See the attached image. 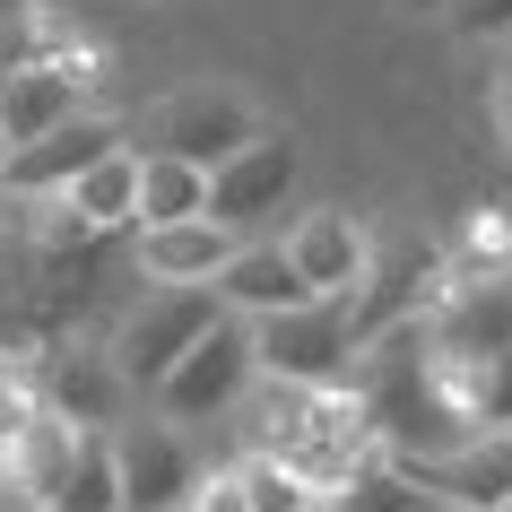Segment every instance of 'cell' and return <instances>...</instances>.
<instances>
[{"mask_svg":"<svg viewBox=\"0 0 512 512\" xmlns=\"http://www.w3.org/2000/svg\"><path fill=\"white\" fill-rule=\"evenodd\" d=\"M486 512H512V495H495V504H486Z\"/></svg>","mask_w":512,"mask_h":512,"instance_id":"obj_26","label":"cell"},{"mask_svg":"<svg viewBox=\"0 0 512 512\" xmlns=\"http://www.w3.org/2000/svg\"><path fill=\"white\" fill-rule=\"evenodd\" d=\"M495 131H504V148H512V53H504V70H495Z\"/></svg>","mask_w":512,"mask_h":512,"instance_id":"obj_24","label":"cell"},{"mask_svg":"<svg viewBox=\"0 0 512 512\" xmlns=\"http://www.w3.org/2000/svg\"><path fill=\"white\" fill-rule=\"evenodd\" d=\"M217 313H226V304H217L209 278H148V296L122 313V330H113L105 356L122 365V382H131V391H148V382H157L165 365H174V356H183L191 339L217 322Z\"/></svg>","mask_w":512,"mask_h":512,"instance_id":"obj_2","label":"cell"},{"mask_svg":"<svg viewBox=\"0 0 512 512\" xmlns=\"http://www.w3.org/2000/svg\"><path fill=\"white\" fill-rule=\"evenodd\" d=\"M0 235H9V191H0Z\"/></svg>","mask_w":512,"mask_h":512,"instance_id":"obj_25","label":"cell"},{"mask_svg":"<svg viewBox=\"0 0 512 512\" xmlns=\"http://www.w3.org/2000/svg\"><path fill=\"white\" fill-rule=\"evenodd\" d=\"M61 113H79V70H61V61H18V70H0V131L9 148L35 131H53Z\"/></svg>","mask_w":512,"mask_h":512,"instance_id":"obj_14","label":"cell"},{"mask_svg":"<svg viewBox=\"0 0 512 512\" xmlns=\"http://www.w3.org/2000/svg\"><path fill=\"white\" fill-rule=\"evenodd\" d=\"M113 469H122V512H183L191 478H200L174 417H122L113 426Z\"/></svg>","mask_w":512,"mask_h":512,"instance_id":"obj_6","label":"cell"},{"mask_svg":"<svg viewBox=\"0 0 512 512\" xmlns=\"http://www.w3.org/2000/svg\"><path fill=\"white\" fill-rule=\"evenodd\" d=\"M131 400L139 391L122 382V365L105 348H53V365H44V408L70 417V426H122Z\"/></svg>","mask_w":512,"mask_h":512,"instance_id":"obj_11","label":"cell"},{"mask_svg":"<svg viewBox=\"0 0 512 512\" xmlns=\"http://www.w3.org/2000/svg\"><path fill=\"white\" fill-rule=\"evenodd\" d=\"M252 365L278 382H339L356 365V304L348 296H313L287 313L252 322Z\"/></svg>","mask_w":512,"mask_h":512,"instance_id":"obj_3","label":"cell"},{"mask_svg":"<svg viewBox=\"0 0 512 512\" xmlns=\"http://www.w3.org/2000/svg\"><path fill=\"white\" fill-rule=\"evenodd\" d=\"M0 165H9V131H0Z\"/></svg>","mask_w":512,"mask_h":512,"instance_id":"obj_27","label":"cell"},{"mask_svg":"<svg viewBox=\"0 0 512 512\" xmlns=\"http://www.w3.org/2000/svg\"><path fill=\"white\" fill-rule=\"evenodd\" d=\"M139 235V270L148 278H217V261L235 252V226H217L209 209L200 217H157V226H131Z\"/></svg>","mask_w":512,"mask_h":512,"instance_id":"obj_13","label":"cell"},{"mask_svg":"<svg viewBox=\"0 0 512 512\" xmlns=\"http://www.w3.org/2000/svg\"><path fill=\"white\" fill-rule=\"evenodd\" d=\"M105 148H122V122L113 113H61L53 131H35V139H18L9 148V165H0V191L9 200H44V191H70L87 174V165L105 157Z\"/></svg>","mask_w":512,"mask_h":512,"instance_id":"obj_5","label":"cell"},{"mask_svg":"<svg viewBox=\"0 0 512 512\" xmlns=\"http://www.w3.org/2000/svg\"><path fill=\"white\" fill-rule=\"evenodd\" d=\"M400 469L426 486L434 504L486 512L495 495H512V426H478V434H460L452 452H408Z\"/></svg>","mask_w":512,"mask_h":512,"instance_id":"obj_8","label":"cell"},{"mask_svg":"<svg viewBox=\"0 0 512 512\" xmlns=\"http://www.w3.org/2000/svg\"><path fill=\"white\" fill-rule=\"evenodd\" d=\"M426 339H434V356H443V365H469V356L504 348V339H512V270L460 278L452 296L426 313Z\"/></svg>","mask_w":512,"mask_h":512,"instance_id":"obj_10","label":"cell"},{"mask_svg":"<svg viewBox=\"0 0 512 512\" xmlns=\"http://www.w3.org/2000/svg\"><path fill=\"white\" fill-rule=\"evenodd\" d=\"M217 304L226 313H243V322H261V313H287V304H313V287L296 278V261L278 252V243H261V235H243L226 261H217Z\"/></svg>","mask_w":512,"mask_h":512,"instance_id":"obj_12","label":"cell"},{"mask_svg":"<svg viewBox=\"0 0 512 512\" xmlns=\"http://www.w3.org/2000/svg\"><path fill=\"white\" fill-rule=\"evenodd\" d=\"M235 486H243V512H322V495L304 486V469H287L278 452H243Z\"/></svg>","mask_w":512,"mask_h":512,"instance_id":"obj_20","label":"cell"},{"mask_svg":"<svg viewBox=\"0 0 512 512\" xmlns=\"http://www.w3.org/2000/svg\"><path fill=\"white\" fill-rule=\"evenodd\" d=\"M9 504H18V495H0V512H9Z\"/></svg>","mask_w":512,"mask_h":512,"instance_id":"obj_29","label":"cell"},{"mask_svg":"<svg viewBox=\"0 0 512 512\" xmlns=\"http://www.w3.org/2000/svg\"><path fill=\"white\" fill-rule=\"evenodd\" d=\"M443 374H452V400L469 426H512V339L469 356V365H443Z\"/></svg>","mask_w":512,"mask_h":512,"instance_id":"obj_19","label":"cell"},{"mask_svg":"<svg viewBox=\"0 0 512 512\" xmlns=\"http://www.w3.org/2000/svg\"><path fill=\"white\" fill-rule=\"evenodd\" d=\"M61 200H70L96 235H122V226H131V209H139V148H131V139H122V148H105V157L87 165Z\"/></svg>","mask_w":512,"mask_h":512,"instance_id":"obj_16","label":"cell"},{"mask_svg":"<svg viewBox=\"0 0 512 512\" xmlns=\"http://www.w3.org/2000/svg\"><path fill=\"white\" fill-rule=\"evenodd\" d=\"M452 27L469 44H512V0H452Z\"/></svg>","mask_w":512,"mask_h":512,"instance_id":"obj_21","label":"cell"},{"mask_svg":"<svg viewBox=\"0 0 512 512\" xmlns=\"http://www.w3.org/2000/svg\"><path fill=\"white\" fill-rule=\"evenodd\" d=\"M278 252L296 261V278L313 296H356L365 270H374V243H365V226H356L348 209H304L296 226L278 235Z\"/></svg>","mask_w":512,"mask_h":512,"instance_id":"obj_9","label":"cell"},{"mask_svg":"<svg viewBox=\"0 0 512 512\" xmlns=\"http://www.w3.org/2000/svg\"><path fill=\"white\" fill-rule=\"evenodd\" d=\"M322 512H434V495L408 478L391 452H374V460H356L348 478L322 495Z\"/></svg>","mask_w":512,"mask_h":512,"instance_id":"obj_18","label":"cell"},{"mask_svg":"<svg viewBox=\"0 0 512 512\" xmlns=\"http://www.w3.org/2000/svg\"><path fill=\"white\" fill-rule=\"evenodd\" d=\"M35 61V0H0V70Z\"/></svg>","mask_w":512,"mask_h":512,"instance_id":"obj_22","label":"cell"},{"mask_svg":"<svg viewBox=\"0 0 512 512\" xmlns=\"http://www.w3.org/2000/svg\"><path fill=\"white\" fill-rule=\"evenodd\" d=\"M270 122L243 105V96H226V87H183V96H165L157 122H148V148H165V157H191V165H217L235 157L243 139H261Z\"/></svg>","mask_w":512,"mask_h":512,"instance_id":"obj_7","label":"cell"},{"mask_svg":"<svg viewBox=\"0 0 512 512\" xmlns=\"http://www.w3.org/2000/svg\"><path fill=\"white\" fill-rule=\"evenodd\" d=\"M252 374H261V365H252V322H243V313H217V322L148 382V400H157V417H174V426H209V417H235L243 408Z\"/></svg>","mask_w":512,"mask_h":512,"instance_id":"obj_1","label":"cell"},{"mask_svg":"<svg viewBox=\"0 0 512 512\" xmlns=\"http://www.w3.org/2000/svg\"><path fill=\"white\" fill-rule=\"evenodd\" d=\"M434 512H469V504H434Z\"/></svg>","mask_w":512,"mask_h":512,"instance_id":"obj_28","label":"cell"},{"mask_svg":"<svg viewBox=\"0 0 512 512\" xmlns=\"http://www.w3.org/2000/svg\"><path fill=\"white\" fill-rule=\"evenodd\" d=\"M183 512H243V486H235V469H226V478H191Z\"/></svg>","mask_w":512,"mask_h":512,"instance_id":"obj_23","label":"cell"},{"mask_svg":"<svg viewBox=\"0 0 512 512\" xmlns=\"http://www.w3.org/2000/svg\"><path fill=\"white\" fill-rule=\"evenodd\" d=\"M296 174H304V157H296V139H287V131L243 139L235 157L209 165V217H217V226H235V235H261V226L287 209Z\"/></svg>","mask_w":512,"mask_h":512,"instance_id":"obj_4","label":"cell"},{"mask_svg":"<svg viewBox=\"0 0 512 512\" xmlns=\"http://www.w3.org/2000/svg\"><path fill=\"white\" fill-rule=\"evenodd\" d=\"M209 209V165L165 157V148H139V209L131 226H157V217H200Z\"/></svg>","mask_w":512,"mask_h":512,"instance_id":"obj_17","label":"cell"},{"mask_svg":"<svg viewBox=\"0 0 512 512\" xmlns=\"http://www.w3.org/2000/svg\"><path fill=\"white\" fill-rule=\"evenodd\" d=\"M35 512H122V469H113V426H79L70 469Z\"/></svg>","mask_w":512,"mask_h":512,"instance_id":"obj_15","label":"cell"}]
</instances>
